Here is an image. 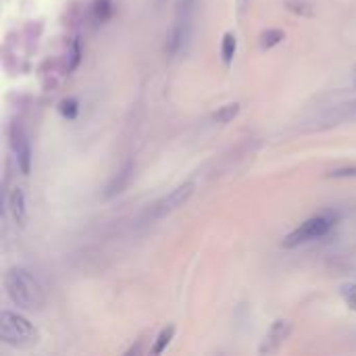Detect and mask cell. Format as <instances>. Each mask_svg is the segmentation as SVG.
Returning <instances> with one entry per match:
<instances>
[{
    "label": "cell",
    "mask_w": 356,
    "mask_h": 356,
    "mask_svg": "<svg viewBox=\"0 0 356 356\" xmlns=\"http://www.w3.org/2000/svg\"><path fill=\"white\" fill-rule=\"evenodd\" d=\"M286 40V33L282 29H267L261 33V48L263 50H269V48H275L277 44H282Z\"/></svg>",
    "instance_id": "12"
},
{
    "label": "cell",
    "mask_w": 356,
    "mask_h": 356,
    "mask_svg": "<svg viewBox=\"0 0 356 356\" xmlns=\"http://www.w3.org/2000/svg\"><path fill=\"white\" fill-rule=\"evenodd\" d=\"M288 8H290L292 13L300 15V17H311V15H313V6L307 4L305 0H290V2H288Z\"/></svg>",
    "instance_id": "16"
},
{
    "label": "cell",
    "mask_w": 356,
    "mask_h": 356,
    "mask_svg": "<svg viewBox=\"0 0 356 356\" xmlns=\"http://www.w3.org/2000/svg\"><path fill=\"white\" fill-rule=\"evenodd\" d=\"M355 88H356V77H355Z\"/></svg>",
    "instance_id": "20"
},
{
    "label": "cell",
    "mask_w": 356,
    "mask_h": 356,
    "mask_svg": "<svg viewBox=\"0 0 356 356\" xmlns=\"http://www.w3.org/2000/svg\"><path fill=\"white\" fill-rule=\"evenodd\" d=\"M4 290L8 300L23 311H40L46 305L42 284L23 267H13L4 273Z\"/></svg>",
    "instance_id": "1"
},
{
    "label": "cell",
    "mask_w": 356,
    "mask_h": 356,
    "mask_svg": "<svg viewBox=\"0 0 356 356\" xmlns=\"http://www.w3.org/2000/svg\"><path fill=\"white\" fill-rule=\"evenodd\" d=\"M236 52H238V38H236V33H232V31L223 33V40H221V58H223V63L227 67L234 63Z\"/></svg>",
    "instance_id": "10"
},
{
    "label": "cell",
    "mask_w": 356,
    "mask_h": 356,
    "mask_svg": "<svg viewBox=\"0 0 356 356\" xmlns=\"http://www.w3.org/2000/svg\"><path fill=\"white\" fill-rule=\"evenodd\" d=\"M340 296H342V300L346 302V307L356 313V284H346V286H342Z\"/></svg>",
    "instance_id": "14"
},
{
    "label": "cell",
    "mask_w": 356,
    "mask_h": 356,
    "mask_svg": "<svg viewBox=\"0 0 356 356\" xmlns=\"http://www.w3.org/2000/svg\"><path fill=\"white\" fill-rule=\"evenodd\" d=\"M327 177L332 179H355L356 177V165L355 167H340L327 173Z\"/></svg>",
    "instance_id": "17"
},
{
    "label": "cell",
    "mask_w": 356,
    "mask_h": 356,
    "mask_svg": "<svg viewBox=\"0 0 356 356\" xmlns=\"http://www.w3.org/2000/svg\"><path fill=\"white\" fill-rule=\"evenodd\" d=\"M194 6H196V0H179L177 2L175 23H173L171 33L167 38V52H169V56H177L181 50H186V46L190 42L192 21H194Z\"/></svg>",
    "instance_id": "3"
},
{
    "label": "cell",
    "mask_w": 356,
    "mask_h": 356,
    "mask_svg": "<svg viewBox=\"0 0 356 356\" xmlns=\"http://www.w3.org/2000/svg\"><path fill=\"white\" fill-rule=\"evenodd\" d=\"M58 113H60L65 119L73 121V119L79 115V102H77L75 98H67V100H63V102L58 104Z\"/></svg>",
    "instance_id": "13"
},
{
    "label": "cell",
    "mask_w": 356,
    "mask_h": 356,
    "mask_svg": "<svg viewBox=\"0 0 356 356\" xmlns=\"http://www.w3.org/2000/svg\"><path fill=\"white\" fill-rule=\"evenodd\" d=\"M173 336H175V325H167V327H163V330L159 332V336H156V340H154V344H152L150 353H152L154 356L163 355V353L169 348V344H171Z\"/></svg>",
    "instance_id": "11"
},
{
    "label": "cell",
    "mask_w": 356,
    "mask_h": 356,
    "mask_svg": "<svg viewBox=\"0 0 356 356\" xmlns=\"http://www.w3.org/2000/svg\"><path fill=\"white\" fill-rule=\"evenodd\" d=\"M6 209H8V215L13 219L15 225L23 227L25 221H27V198H25V192L23 188L15 186L8 194V200H6Z\"/></svg>",
    "instance_id": "8"
},
{
    "label": "cell",
    "mask_w": 356,
    "mask_h": 356,
    "mask_svg": "<svg viewBox=\"0 0 356 356\" xmlns=\"http://www.w3.org/2000/svg\"><path fill=\"white\" fill-rule=\"evenodd\" d=\"M71 63H69V71H73V69H77V65H79V60H81V50H79V42H73V46H71Z\"/></svg>",
    "instance_id": "18"
},
{
    "label": "cell",
    "mask_w": 356,
    "mask_h": 356,
    "mask_svg": "<svg viewBox=\"0 0 356 356\" xmlns=\"http://www.w3.org/2000/svg\"><path fill=\"white\" fill-rule=\"evenodd\" d=\"M236 4H238V15L240 17H244L248 13V8H250V0H236Z\"/></svg>",
    "instance_id": "19"
},
{
    "label": "cell",
    "mask_w": 356,
    "mask_h": 356,
    "mask_svg": "<svg viewBox=\"0 0 356 356\" xmlns=\"http://www.w3.org/2000/svg\"><path fill=\"white\" fill-rule=\"evenodd\" d=\"M194 190H196V184L194 181H186L181 186H177L175 190H171L154 209L156 217H165V215H171L175 213L177 209H181L192 196H194Z\"/></svg>",
    "instance_id": "7"
},
{
    "label": "cell",
    "mask_w": 356,
    "mask_h": 356,
    "mask_svg": "<svg viewBox=\"0 0 356 356\" xmlns=\"http://www.w3.org/2000/svg\"><path fill=\"white\" fill-rule=\"evenodd\" d=\"M10 148H13V154H15V161H17V167L23 175H29L31 173V144H29V138L25 134V129L21 125H13L10 129Z\"/></svg>",
    "instance_id": "5"
},
{
    "label": "cell",
    "mask_w": 356,
    "mask_h": 356,
    "mask_svg": "<svg viewBox=\"0 0 356 356\" xmlns=\"http://www.w3.org/2000/svg\"><path fill=\"white\" fill-rule=\"evenodd\" d=\"M292 330H294V325H292L290 319H277V321H273L271 327H269V332L265 334L261 346H259V355H275V353H280V348L290 338Z\"/></svg>",
    "instance_id": "6"
},
{
    "label": "cell",
    "mask_w": 356,
    "mask_h": 356,
    "mask_svg": "<svg viewBox=\"0 0 356 356\" xmlns=\"http://www.w3.org/2000/svg\"><path fill=\"white\" fill-rule=\"evenodd\" d=\"M240 111H242L240 102H227V104L219 106V108L213 113V123L227 125V123H232V121L240 115Z\"/></svg>",
    "instance_id": "9"
},
{
    "label": "cell",
    "mask_w": 356,
    "mask_h": 356,
    "mask_svg": "<svg viewBox=\"0 0 356 356\" xmlns=\"http://www.w3.org/2000/svg\"><path fill=\"white\" fill-rule=\"evenodd\" d=\"M336 225V215H330V213H323V215H315L311 219H307L305 223H300L286 240H284V246L286 248H296L300 244H307V242H313V240H321L325 238Z\"/></svg>",
    "instance_id": "4"
},
{
    "label": "cell",
    "mask_w": 356,
    "mask_h": 356,
    "mask_svg": "<svg viewBox=\"0 0 356 356\" xmlns=\"http://www.w3.org/2000/svg\"><path fill=\"white\" fill-rule=\"evenodd\" d=\"M0 340L4 344L25 348V346H33L40 342V332L21 313L2 311V315H0Z\"/></svg>",
    "instance_id": "2"
},
{
    "label": "cell",
    "mask_w": 356,
    "mask_h": 356,
    "mask_svg": "<svg viewBox=\"0 0 356 356\" xmlns=\"http://www.w3.org/2000/svg\"><path fill=\"white\" fill-rule=\"evenodd\" d=\"M94 15H96L98 21H106L113 15V2L111 0H96Z\"/></svg>",
    "instance_id": "15"
}]
</instances>
